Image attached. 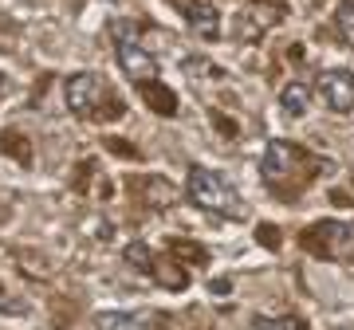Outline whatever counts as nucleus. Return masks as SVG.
Instances as JSON below:
<instances>
[{"label":"nucleus","instance_id":"12","mask_svg":"<svg viewBox=\"0 0 354 330\" xmlns=\"http://www.w3.org/2000/svg\"><path fill=\"white\" fill-rule=\"evenodd\" d=\"M153 280L162 283V287H169V291H177V287L189 283V271L181 264H174V260H153Z\"/></svg>","mask_w":354,"mask_h":330},{"label":"nucleus","instance_id":"20","mask_svg":"<svg viewBox=\"0 0 354 330\" xmlns=\"http://www.w3.org/2000/svg\"><path fill=\"white\" fill-rule=\"evenodd\" d=\"M346 330H354V327H346Z\"/></svg>","mask_w":354,"mask_h":330},{"label":"nucleus","instance_id":"14","mask_svg":"<svg viewBox=\"0 0 354 330\" xmlns=\"http://www.w3.org/2000/svg\"><path fill=\"white\" fill-rule=\"evenodd\" d=\"M142 189H146V197L153 201V208H169V204L177 201V189L169 185V181H162V177H146L142 181Z\"/></svg>","mask_w":354,"mask_h":330},{"label":"nucleus","instance_id":"16","mask_svg":"<svg viewBox=\"0 0 354 330\" xmlns=\"http://www.w3.org/2000/svg\"><path fill=\"white\" fill-rule=\"evenodd\" d=\"M122 255H127V264L138 267L142 275H153V260H158V255H153L142 240H138V244H127V252H122Z\"/></svg>","mask_w":354,"mask_h":330},{"label":"nucleus","instance_id":"11","mask_svg":"<svg viewBox=\"0 0 354 330\" xmlns=\"http://www.w3.org/2000/svg\"><path fill=\"white\" fill-rule=\"evenodd\" d=\"M138 95H142V102L150 106L153 115H162V118H174V115H177V95H174L169 87H165L162 79L138 83Z\"/></svg>","mask_w":354,"mask_h":330},{"label":"nucleus","instance_id":"13","mask_svg":"<svg viewBox=\"0 0 354 330\" xmlns=\"http://www.w3.org/2000/svg\"><path fill=\"white\" fill-rule=\"evenodd\" d=\"M335 32H339V39L354 51V0H339V4H335Z\"/></svg>","mask_w":354,"mask_h":330},{"label":"nucleus","instance_id":"18","mask_svg":"<svg viewBox=\"0 0 354 330\" xmlns=\"http://www.w3.org/2000/svg\"><path fill=\"white\" fill-rule=\"evenodd\" d=\"M260 244H264V248H279L276 229H272V224H260Z\"/></svg>","mask_w":354,"mask_h":330},{"label":"nucleus","instance_id":"7","mask_svg":"<svg viewBox=\"0 0 354 330\" xmlns=\"http://www.w3.org/2000/svg\"><path fill=\"white\" fill-rule=\"evenodd\" d=\"M95 330H169L165 311H102L95 315Z\"/></svg>","mask_w":354,"mask_h":330},{"label":"nucleus","instance_id":"17","mask_svg":"<svg viewBox=\"0 0 354 330\" xmlns=\"http://www.w3.org/2000/svg\"><path fill=\"white\" fill-rule=\"evenodd\" d=\"M169 255H174V260H189V264H205V260H209V252L193 240H169Z\"/></svg>","mask_w":354,"mask_h":330},{"label":"nucleus","instance_id":"8","mask_svg":"<svg viewBox=\"0 0 354 330\" xmlns=\"http://www.w3.org/2000/svg\"><path fill=\"white\" fill-rule=\"evenodd\" d=\"M319 95L335 115H351L354 110V75L342 71V67H330L319 75Z\"/></svg>","mask_w":354,"mask_h":330},{"label":"nucleus","instance_id":"1","mask_svg":"<svg viewBox=\"0 0 354 330\" xmlns=\"http://www.w3.org/2000/svg\"><path fill=\"white\" fill-rule=\"evenodd\" d=\"M319 157H311V153L304 150V146H295V142L288 138H276L268 142L264 150V162H260V177H264V185L276 197H283V201H295L304 189H311V181L319 177Z\"/></svg>","mask_w":354,"mask_h":330},{"label":"nucleus","instance_id":"10","mask_svg":"<svg viewBox=\"0 0 354 330\" xmlns=\"http://www.w3.org/2000/svg\"><path fill=\"white\" fill-rule=\"evenodd\" d=\"M311 99H315V90H311V83H304V79H288V83L279 87V106H283L291 118H304L307 110H311Z\"/></svg>","mask_w":354,"mask_h":330},{"label":"nucleus","instance_id":"3","mask_svg":"<svg viewBox=\"0 0 354 330\" xmlns=\"http://www.w3.org/2000/svg\"><path fill=\"white\" fill-rule=\"evenodd\" d=\"M185 193H189V201L205 213H221V216H244L241 208V197L236 189L228 185L221 173L213 169H205V165H189V177H185Z\"/></svg>","mask_w":354,"mask_h":330},{"label":"nucleus","instance_id":"15","mask_svg":"<svg viewBox=\"0 0 354 330\" xmlns=\"http://www.w3.org/2000/svg\"><path fill=\"white\" fill-rule=\"evenodd\" d=\"M252 330H307V322L299 315H256Z\"/></svg>","mask_w":354,"mask_h":330},{"label":"nucleus","instance_id":"5","mask_svg":"<svg viewBox=\"0 0 354 330\" xmlns=\"http://www.w3.org/2000/svg\"><path fill=\"white\" fill-rule=\"evenodd\" d=\"M106 99H111L106 79L95 75V71H79V75L67 79V87H64L67 110H71V115H79V118H91V122H95V115L106 106Z\"/></svg>","mask_w":354,"mask_h":330},{"label":"nucleus","instance_id":"4","mask_svg":"<svg viewBox=\"0 0 354 330\" xmlns=\"http://www.w3.org/2000/svg\"><path fill=\"white\" fill-rule=\"evenodd\" d=\"M111 36H114V55H118V67L127 71L134 83H150L158 79V59L153 51L142 48V28L134 20H114L111 24Z\"/></svg>","mask_w":354,"mask_h":330},{"label":"nucleus","instance_id":"19","mask_svg":"<svg viewBox=\"0 0 354 330\" xmlns=\"http://www.w3.org/2000/svg\"><path fill=\"white\" fill-rule=\"evenodd\" d=\"M0 95H4V75H0Z\"/></svg>","mask_w":354,"mask_h":330},{"label":"nucleus","instance_id":"2","mask_svg":"<svg viewBox=\"0 0 354 330\" xmlns=\"http://www.w3.org/2000/svg\"><path fill=\"white\" fill-rule=\"evenodd\" d=\"M299 248L315 260L354 264V220H315L299 232Z\"/></svg>","mask_w":354,"mask_h":330},{"label":"nucleus","instance_id":"9","mask_svg":"<svg viewBox=\"0 0 354 330\" xmlns=\"http://www.w3.org/2000/svg\"><path fill=\"white\" fill-rule=\"evenodd\" d=\"M185 24L197 39H221V12L209 0H189L185 4Z\"/></svg>","mask_w":354,"mask_h":330},{"label":"nucleus","instance_id":"6","mask_svg":"<svg viewBox=\"0 0 354 330\" xmlns=\"http://www.w3.org/2000/svg\"><path fill=\"white\" fill-rule=\"evenodd\" d=\"M283 16H288V8L276 4V0H244L241 12H236V39L241 43H260Z\"/></svg>","mask_w":354,"mask_h":330}]
</instances>
